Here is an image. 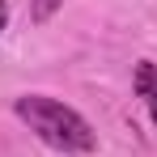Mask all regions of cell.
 <instances>
[{"label":"cell","instance_id":"cell-4","mask_svg":"<svg viewBox=\"0 0 157 157\" xmlns=\"http://www.w3.org/2000/svg\"><path fill=\"white\" fill-rule=\"evenodd\" d=\"M9 26V4H4V0H0V30Z\"/></svg>","mask_w":157,"mask_h":157},{"label":"cell","instance_id":"cell-2","mask_svg":"<svg viewBox=\"0 0 157 157\" xmlns=\"http://www.w3.org/2000/svg\"><path fill=\"white\" fill-rule=\"evenodd\" d=\"M136 94L144 98V106H149V115L157 123V64H140L136 68Z\"/></svg>","mask_w":157,"mask_h":157},{"label":"cell","instance_id":"cell-1","mask_svg":"<svg viewBox=\"0 0 157 157\" xmlns=\"http://www.w3.org/2000/svg\"><path fill=\"white\" fill-rule=\"evenodd\" d=\"M13 110H17V119H21L43 144H51L59 153H89V149L98 144L89 119L77 115L72 106L47 98V94H26V98L13 102Z\"/></svg>","mask_w":157,"mask_h":157},{"label":"cell","instance_id":"cell-3","mask_svg":"<svg viewBox=\"0 0 157 157\" xmlns=\"http://www.w3.org/2000/svg\"><path fill=\"white\" fill-rule=\"evenodd\" d=\"M55 4H59V0H34V21H47L55 13Z\"/></svg>","mask_w":157,"mask_h":157}]
</instances>
